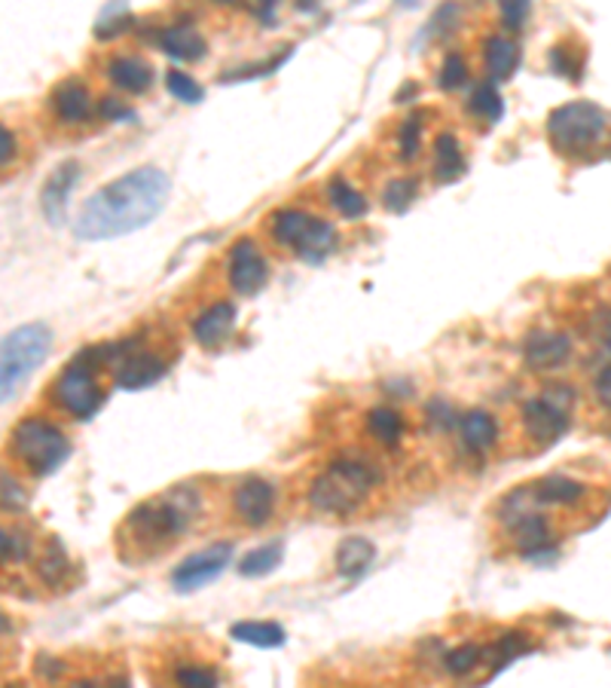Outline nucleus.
Masks as SVG:
<instances>
[{"mask_svg":"<svg viewBox=\"0 0 611 688\" xmlns=\"http://www.w3.org/2000/svg\"><path fill=\"white\" fill-rule=\"evenodd\" d=\"M232 328H236V306L230 301H218L205 306L203 313L193 321V337L203 346H220L230 340Z\"/></svg>","mask_w":611,"mask_h":688,"instance_id":"a211bd4d","label":"nucleus"},{"mask_svg":"<svg viewBox=\"0 0 611 688\" xmlns=\"http://www.w3.org/2000/svg\"><path fill=\"white\" fill-rule=\"evenodd\" d=\"M80 178V163H65L55 168L50 181L43 184L41 193V208L43 218L50 220L53 227H62L65 223V208H68L70 187Z\"/></svg>","mask_w":611,"mask_h":688,"instance_id":"dca6fc26","label":"nucleus"},{"mask_svg":"<svg viewBox=\"0 0 611 688\" xmlns=\"http://www.w3.org/2000/svg\"><path fill=\"white\" fill-rule=\"evenodd\" d=\"M483 65H487L489 77L492 83L511 80L514 70L520 68V50L511 37H502V34H492L483 43Z\"/></svg>","mask_w":611,"mask_h":688,"instance_id":"aec40b11","label":"nucleus"},{"mask_svg":"<svg viewBox=\"0 0 611 688\" xmlns=\"http://www.w3.org/2000/svg\"><path fill=\"white\" fill-rule=\"evenodd\" d=\"M165 89H168L177 101H187V105H199L205 96L203 86L193 80L190 74H184V70H168V74H165Z\"/></svg>","mask_w":611,"mask_h":688,"instance_id":"473e14b6","label":"nucleus"},{"mask_svg":"<svg viewBox=\"0 0 611 688\" xmlns=\"http://www.w3.org/2000/svg\"><path fill=\"white\" fill-rule=\"evenodd\" d=\"M530 15V0H499V19L508 31H520Z\"/></svg>","mask_w":611,"mask_h":688,"instance_id":"e433bc0d","label":"nucleus"},{"mask_svg":"<svg viewBox=\"0 0 611 688\" xmlns=\"http://www.w3.org/2000/svg\"><path fill=\"white\" fill-rule=\"evenodd\" d=\"M108 77L117 89H122L126 96H144L150 86H153V65L141 55H113L105 68Z\"/></svg>","mask_w":611,"mask_h":688,"instance_id":"f3484780","label":"nucleus"},{"mask_svg":"<svg viewBox=\"0 0 611 688\" xmlns=\"http://www.w3.org/2000/svg\"><path fill=\"white\" fill-rule=\"evenodd\" d=\"M367 432H370V438L380 440L385 447H397L407 426H404V416L392 407H373L367 413Z\"/></svg>","mask_w":611,"mask_h":688,"instance_id":"a878e982","label":"nucleus"},{"mask_svg":"<svg viewBox=\"0 0 611 688\" xmlns=\"http://www.w3.org/2000/svg\"><path fill=\"white\" fill-rule=\"evenodd\" d=\"M413 199H416V181L413 178H394L382 190V206L392 215H404L413 206Z\"/></svg>","mask_w":611,"mask_h":688,"instance_id":"7c9ffc66","label":"nucleus"},{"mask_svg":"<svg viewBox=\"0 0 611 688\" xmlns=\"http://www.w3.org/2000/svg\"><path fill=\"white\" fill-rule=\"evenodd\" d=\"M609 113L593 101H569L547 117V138L559 156L585 160L605 144Z\"/></svg>","mask_w":611,"mask_h":688,"instance_id":"20e7f679","label":"nucleus"},{"mask_svg":"<svg viewBox=\"0 0 611 688\" xmlns=\"http://www.w3.org/2000/svg\"><path fill=\"white\" fill-rule=\"evenodd\" d=\"M483 658H487V648L474 646V643H465V646H456L452 652L444 655V670L449 676H468L483 664Z\"/></svg>","mask_w":611,"mask_h":688,"instance_id":"c756f323","label":"nucleus"},{"mask_svg":"<svg viewBox=\"0 0 611 688\" xmlns=\"http://www.w3.org/2000/svg\"><path fill=\"white\" fill-rule=\"evenodd\" d=\"M15 153H19V141H15V135L7 125L0 123V165L13 163Z\"/></svg>","mask_w":611,"mask_h":688,"instance_id":"a19ab883","label":"nucleus"},{"mask_svg":"<svg viewBox=\"0 0 611 688\" xmlns=\"http://www.w3.org/2000/svg\"><path fill=\"white\" fill-rule=\"evenodd\" d=\"M373 560H377V545L364 536L342 538L340 548H337V572L342 578L364 576Z\"/></svg>","mask_w":611,"mask_h":688,"instance_id":"412c9836","label":"nucleus"},{"mask_svg":"<svg viewBox=\"0 0 611 688\" xmlns=\"http://www.w3.org/2000/svg\"><path fill=\"white\" fill-rule=\"evenodd\" d=\"M437 80H440V89H444V92H459L465 83H468V62H465L459 53H449Z\"/></svg>","mask_w":611,"mask_h":688,"instance_id":"f704fd0d","label":"nucleus"},{"mask_svg":"<svg viewBox=\"0 0 611 688\" xmlns=\"http://www.w3.org/2000/svg\"><path fill=\"white\" fill-rule=\"evenodd\" d=\"M435 178L437 181H456L459 175L465 172V156H462V144H459V138L452 135V132H440L435 138Z\"/></svg>","mask_w":611,"mask_h":688,"instance_id":"5701e85b","label":"nucleus"},{"mask_svg":"<svg viewBox=\"0 0 611 688\" xmlns=\"http://www.w3.org/2000/svg\"><path fill=\"white\" fill-rule=\"evenodd\" d=\"M232 564V545L230 542H218V545H208L205 550L190 554L184 564L172 572V585L177 591H199L208 581L220 578V572Z\"/></svg>","mask_w":611,"mask_h":688,"instance_id":"9b49d317","label":"nucleus"},{"mask_svg":"<svg viewBox=\"0 0 611 688\" xmlns=\"http://www.w3.org/2000/svg\"><path fill=\"white\" fill-rule=\"evenodd\" d=\"M203 511V499L187 487H172L168 493L144 499L141 505L126 514L117 529V550L129 566H144L165 550L175 548V542L193 526Z\"/></svg>","mask_w":611,"mask_h":688,"instance_id":"f03ea898","label":"nucleus"},{"mask_svg":"<svg viewBox=\"0 0 611 688\" xmlns=\"http://www.w3.org/2000/svg\"><path fill=\"white\" fill-rule=\"evenodd\" d=\"M10 454L34 478H50L70 459V440L50 419L28 416L10 432Z\"/></svg>","mask_w":611,"mask_h":688,"instance_id":"423d86ee","label":"nucleus"},{"mask_svg":"<svg viewBox=\"0 0 611 688\" xmlns=\"http://www.w3.org/2000/svg\"><path fill=\"white\" fill-rule=\"evenodd\" d=\"M468 110L474 113L477 120H483L487 125H495L504 117V101L502 92L495 89V83H477L474 92L468 98Z\"/></svg>","mask_w":611,"mask_h":688,"instance_id":"cd10ccee","label":"nucleus"},{"mask_svg":"<svg viewBox=\"0 0 611 688\" xmlns=\"http://www.w3.org/2000/svg\"><path fill=\"white\" fill-rule=\"evenodd\" d=\"M98 113H101L105 120H110V123H113V120H126V117H132V108H126L120 98L108 96V98H101V108H98Z\"/></svg>","mask_w":611,"mask_h":688,"instance_id":"ea45409f","label":"nucleus"},{"mask_svg":"<svg viewBox=\"0 0 611 688\" xmlns=\"http://www.w3.org/2000/svg\"><path fill=\"white\" fill-rule=\"evenodd\" d=\"M605 346L611 349V321H609V328H605Z\"/></svg>","mask_w":611,"mask_h":688,"instance_id":"a18cd8bd","label":"nucleus"},{"mask_svg":"<svg viewBox=\"0 0 611 688\" xmlns=\"http://www.w3.org/2000/svg\"><path fill=\"white\" fill-rule=\"evenodd\" d=\"M68 572H70L68 550H65V545H62L58 538H50V542L43 545L41 560H37V576L43 578V585L62 588V585L68 581Z\"/></svg>","mask_w":611,"mask_h":688,"instance_id":"bb28decb","label":"nucleus"},{"mask_svg":"<svg viewBox=\"0 0 611 688\" xmlns=\"http://www.w3.org/2000/svg\"><path fill=\"white\" fill-rule=\"evenodd\" d=\"M53 352V330L43 321H31L0 337V404L15 398V392L31 380Z\"/></svg>","mask_w":611,"mask_h":688,"instance_id":"39448f33","label":"nucleus"},{"mask_svg":"<svg viewBox=\"0 0 611 688\" xmlns=\"http://www.w3.org/2000/svg\"><path fill=\"white\" fill-rule=\"evenodd\" d=\"M327 203L346 220H358L367 215V196L346 178H334L327 184Z\"/></svg>","mask_w":611,"mask_h":688,"instance_id":"393cba45","label":"nucleus"},{"mask_svg":"<svg viewBox=\"0 0 611 688\" xmlns=\"http://www.w3.org/2000/svg\"><path fill=\"white\" fill-rule=\"evenodd\" d=\"M175 682L181 686H193V688H205V686H218L220 676L211 670V667H181L175 674Z\"/></svg>","mask_w":611,"mask_h":688,"instance_id":"4c0bfd02","label":"nucleus"},{"mask_svg":"<svg viewBox=\"0 0 611 688\" xmlns=\"http://www.w3.org/2000/svg\"><path fill=\"white\" fill-rule=\"evenodd\" d=\"M215 7H227V10H232V7H242V0H211Z\"/></svg>","mask_w":611,"mask_h":688,"instance_id":"c03bdc74","label":"nucleus"},{"mask_svg":"<svg viewBox=\"0 0 611 688\" xmlns=\"http://www.w3.org/2000/svg\"><path fill=\"white\" fill-rule=\"evenodd\" d=\"M28 502H31V495H28L25 483L13 474H7V471H0V511L22 514L28 509Z\"/></svg>","mask_w":611,"mask_h":688,"instance_id":"2f4dec72","label":"nucleus"},{"mask_svg":"<svg viewBox=\"0 0 611 688\" xmlns=\"http://www.w3.org/2000/svg\"><path fill=\"white\" fill-rule=\"evenodd\" d=\"M272 239L287 251H294L299 261L318 263L325 261L327 254L337 248V230L334 223L325 218H315L309 211L299 208H285L279 211L270 223Z\"/></svg>","mask_w":611,"mask_h":688,"instance_id":"0eeeda50","label":"nucleus"},{"mask_svg":"<svg viewBox=\"0 0 611 688\" xmlns=\"http://www.w3.org/2000/svg\"><path fill=\"white\" fill-rule=\"evenodd\" d=\"M462 440L477 450V454H483V450H492L495 447V440H499V423H495V416L487 411H471L468 416L462 419Z\"/></svg>","mask_w":611,"mask_h":688,"instance_id":"b1692460","label":"nucleus"},{"mask_svg":"<svg viewBox=\"0 0 611 688\" xmlns=\"http://www.w3.org/2000/svg\"><path fill=\"white\" fill-rule=\"evenodd\" d=\"M98 373L92 364H86L80 356L70 361L68 368L62 371V376L53 385L55 404L65 413H70L74 419H89L96 416L98 407L105 404V385L98 380Z\"/></svg>","mask_w":611,"mask_h":688,"instance_id":"6e6552de","label":"nucleus"},{"mask_svg":"<svg viewBox=\"0 0 611 688\" xmlns=\"http://www.w3.org/2000/svg\"><path fill=\"white\" fill-rule=\"evenodd\" d=\"M550 68L563 74V77H569V80H578V70H581V62H575V53H571L569 46H554L550 50Z\"/></svg>","mask_w":611,"mask_h":688,"instance_id":"58836bf2","label":"nucleus"},{"mask_svg":"<svg viewBox=\"0 0 611 688\" xmlns=\"http://www.w3.org/2000/svg\"><path fill=\"white\" fill-rule=\"evenodd\" d=\"M380 483V471L358 459H340L318 474L309 487V505L321 514L352 517L364 509V502Z\"/></svg>","mask_w":611,"mask_h":688,"instance_id":"7ed1b4c3","label":"nucleus"},{"mask_svg":"<svg viewBox=\"0 0 611 688\" xmlns=\"http://www.w3.org/2000/svg\"><path fill=\"white\" fill-rule=\"evenodd\" d=\"M165 373V361L148 349H135L132 343H120V356L113 361V383L129 392L160 383Z\"/></svg>","mask_w":611,"mask_h":688,"instance_id":"f8f14e48","label":"nucleus"},{"mask_svg":"<svg viewBox=\"0 0 611 688\" xmlns=\"http://www.w3.org/2000/svg\"><path fill=\"white\" fill-rule=\"evenodd\" d=\"M156 43L175 62H199L208 53V43L193 25H165L156 31Z\"/></svg>","mask_w":611,"mask_h":688,"instance_id":"6ab92c4d","label":"nucleus"},{"mask_svg":"<svg viewBox=\"0 0 611 688\" xmlns=\"http://www.w3.org/2000/svg\"><path fill=\"white\" fill-rule=\"evenodd\" d=\"M275 10H279V0H254V13H258L266 25L275 22Z\"/></svg>","mask_w":611,"mask_h":688,"instance_id":"37998d69","label":"nucleus"},{"mask_svg":"<svg viewBox=\"0 0 611 688\" xmlns=\"http://www.w3.org/2000/svg\"><path fill=\"white\" fill-rule=\"evenodd\" d=\"M422 151V120L419 117H410L401 125V135H397V156L404 163H413Z\"/></svg>","mask_w":611,"mask_h":688,"instance_id":"72a5a7b5","label":"nucleus"},{"mask_svg":"<svg viewBox=\"0 0 611 688\" xmlns=\"http://www.w3.org/2000/svg\"><path fill=\"white\" fill-rule=\"evenodd\" d=\"M282 557H285L282 542H270V545H263V548L251 550V554H244L242 564H239V572H242L244 578L270 576V572H275V569H279Z\"/></svg>","mask_w":611,"mask_h":688,"instance_id":"c85d7f7f","label":"nucleus"},{"mask_svg":"<svg viewBox=\"0 0 611 688\" xmlns=\"http://www.w3.org/2000/svg\"><path fill=\"white\" fill-rule=\"evenodd\" d=\"M172 196V181L160 165H141L126 172L122 178L98 187L74 220V236L83 242L120 239L148 227L163 215Z\"/></svg>","mask_w":611,"mask_h":688,"instance_id":"f257e3e1","label":"nucleus"},{"mask_svg":"<svg viewBox=\"0 0 611 688\" xmlns=\"http://www.w3.org/2000/svg\"><path fill=\"white\" fill-rule=\"evenodd\" d=\"M28 550H31V542L19 533H10L0 526V566L15 564V560H25Z\"/></svg>","mask_w":611,"mask_h":688,"instance_id":"c9c22d12","label":"nucleus"},{"mask_svg":"<svg viewBox=\"0 0 611 688\" xmlns=\"http://www.w3.org/2000/svg\"><path fill=\"white\" fill-rule=\"evenodd\" d=\"M232 640H239L244 646L258 648H279L285 646V627L275 621H239L230 627Z\"/></svg>","mask_w":611,"mask_h":688,"instance_id":"4be33fe9","label":"nucleus"},{"mask_svg":"<svg viewBox=\"0 0 611 688\" xmlns=\"http://www.w3.org/2000/svg\"><path fill=\"white\" fill-rule=\"evenodd\" d=\"M550 395L544 398H532L520 407V419H523V428L530 440H535L538 447H550L557 444L566 428H569V413H571V389L566 385H554L547 389Z\"/></svg>","mask_w":611,"mask_h":688,"instance_id":"1a4fd4ad","label":"nucleus"},{"mask_svg":"<svg viewBox=\"0 0 611 688\" xmlns=\"http://www.w3.org/2000/svg\"><path fill=\"white\" fill-rule=\"evenodd\" d=\"M571 356V340L557 330H535L523 343V358L532 371H557Z\"/></svg>","mask_w":611,"mask_h":688,"instance_id":"2eb2a0df","label":"nucleus"},{"mask_svg":"<svg viewBox=\"0 0 611 688\" xmlns=\"http://www.w3.org/2000/svg\"><path fill=\"white\" fill-rule=\"evenodd\" d=\"M50 105H53L55 120L65 125L89 123V120H92V113H96V98H92V89H89L83 80H77V77L58 83V86L53 89V96H50Z\"/></svg>","mask_w":611,"mask_h":688,"instance_id":"4468645a","label":"nucleus"},{"mask_svg":"<svg viewBox=\"0 0 611 688\" xmlns=\"http://www.w3.org/2000/svg\"><path fill=\"white\" fill-rule=\"evenodd\" d=\"M227 279L230 288L242 297H254L263 285L270 282V263L263 258V251L254 239H239L230 251V263H227Z\"/></svg>","mask_w":611,"mask_h":688,"instance_id":"9d476101","label":"nucleus"},{"mask_svg":"<svg viewBox=\"0 0 611 688\" xmlns=\"http://www.w3.org/2000/svg\"><path fill=\"white\" fill-rule=\"evenodd\" d=\"M232 509L244 526H266L275 511V487L263 478H244L232 493Z\"/></svg>","mask_w":611,"mask_h":688,"instance_id":"ddd939ff","label":"nucleus"},{"mask_svg":"<svg viewBox=\"0 0 611 688\" xmlns=\"http://www.w3.org/2000/svg\"><path fill=\"white\" fill-rule=\"evenodd\" d=\"M593 392H597L599 404L611 411V364H605V368L599 371L597 383H593Z\"/></svg>","mask_w":611,"mask_h":688,"instance_id":"79ce46f5","label":"nucleus"}]
</instances>
